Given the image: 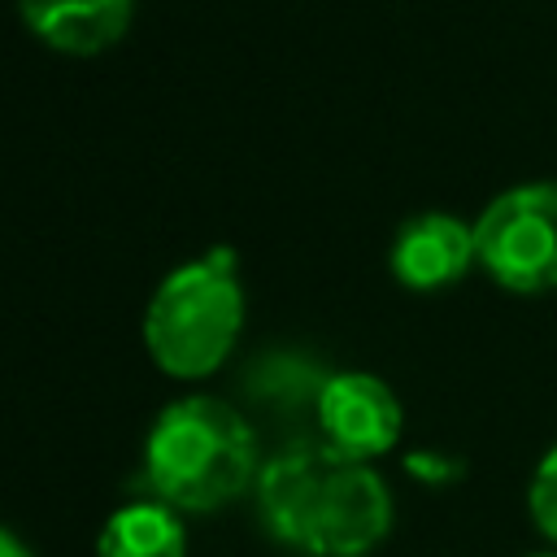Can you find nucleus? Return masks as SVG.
<instances>
[{
    "mask_svg": "<svg viewBox=\"0 0 557 557\" xmlns=\"http://www.w3.org/2000/svg\"><path fill=\"white\" fill-rule=\"evenodd\" d=\"M265 531L305 557H366L392 531V492L370 470L322 440L274 453L257 474Z\"/></svg>",
    "mask_w": 557,
    "mask_h": 557,
    "instance_id": "1",
    "label": "nucleus"
},
{
    "mask_svg": "<svg viewBox=\"0 0 557 557\" xmlns=\"http://www.w3.org/2000/svg\"><path fill=\"white\" fill-rule=\"evenodd\" d=\"M474 257L509 292L557 287V178L492 196L474 218Z\"/></svg>",
    "mask_w": 557,
    "mask_h": 557,
    "instance_id": "4",
    "label": "nucleus"
},
{
    "mask_svg": "<svg viewBox=\"0 0 557 557\" xmlns=\"http://www.w3.org/2000/svg\"><path fill=\"white\" fill-rule=\"evenodd\" d=\"M474 257V226L448 209H422L400 222L387 248V265L405 287L431 292L457 283Z\"/></svg>",
    "mask_w": 557,
    "mask_h": 557,
    "instance_id": "6",
    "label": "nucleus"
},
{
    "mask_svg": "<svg viewBox=\"0 0 557 557\" xmlns=\"http://www.w3.org/2000/svg\"><path fill=\"white\" fill-rule=\"evenodd\" d=\"M527 505H531V522L557 544V444L540 457V466H535V474H531Z\"/></svg>",
    "mask_w": 557,
    "mask_h": 557,
    "instance_id": "9",
    "label": "nucleus"
},
{
    "mask_svg": "<svg viewBox=\"0 0 557 557\" xmlns=\"http://www.w3.org/2000/svg\"><path fill=\"white\" fill-rule=\"evenodd\" d=\"M313 418L322 431V444L352 461H374L383 457L405 426L396 392L366 370H339L326 374L313 392Z\"/></svg>",
    "mask_w": 557,
    "mask_h": 557,
    "instance_id": "5",
    "label": "nucleus"
},
{
    "mask_svg": "<svg viewBox=\"0 0 557 557\" xmlns=\"http://www.w3.org/2000/svg\"><path fill=\"white\" fill-rule=\"evenodd\" d=\"M0 557H35V553H30L9 527H0Z\"/></svg>",
    "mask_w": 557,
    "mask_h": 557,
    "instance_id": "10",
    "label": "nucleus"
},
{
    "mask_svg": "<svg viewBox=\"0 0 557 557\" xmlns=\"http://www.w3.org/2000/svg\"><path fill=\"white\" fill-rule=\"evenodd\" d=\"M96 557H187L183 518L161 500H131L104 518Z\"/></svg>",
    "mask_w": 557,
    "mask_h": 557,
    "instance_id": "8",
    "label": "nucleus"
},
{
    "mask_svg": "<svg viewBox=\"0 0 557 557\" xmlns=\"http://www.w3.org/2000/svg\"><path fill=\"white\" fill-rule=\"evenodd\" d=\"M244 331V283L235 248L218 244L174 265L148 296L144 348L170 379H209Z\"/></svg>",
    "mask_w": 557,
    "mask_h": 557,
    "instance_id": "3",
    "label": "nucleus"
},
{
    "mask_svg": "<svg viewBox=\"0 0 557 557\" xmlns=\"http://www.w3.org/2000/svg\"><path fill=\"white\" fill-rule=\"evenodd\" d=\"M535 557H557V553H535Z\"/></svg>",
    "mask_w": 557,
    "mask_h": 557,
    "instance_id": "11",
    "label": "nucleus"
},
{
    "mask_svg": "<svg viewBox=\"0 0 557 557\" xmlns=\"http://www.w3.org/2000/svg\"><path fill=\"white\" fill-rule=\"evenodd\" d=\"M17 13L39 44L70 57H96L126 35L135 0H17Z\"/></svg>",
    "mask_w": 557,
    "mask_h": 557,
    "instance_id": "7",
    "label": "nucleus"
},
{
    "mask_svg": "<svg viewBox=\"0 0 557 557\" xmlns=\"http://www.w3.org/2000/svg\"><path fill=\"white\" fill-rule=\"evenodd\" d=\"M257 435L248 418L205 392L170 400L144 435V483L174 513H213L257 487Z\"/></svg>",
    "mask_w": 557,
    "mask_h": 557,
    "instance_id": "2",
    "label": "nucleus"
}]
</instances>
